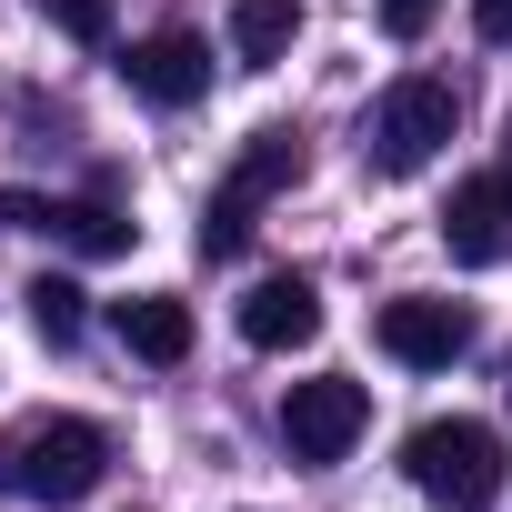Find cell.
Segmentation results:
<instances>
[{"mask_svg": "<svg viewBox=\"0 0 512 512\" xmlns=\"http://www.w3.org/2000/svg\"><path fill=\"white\" fill-rule=\"evenodd\" d=\"M101 472H111V432L81 412H41L0 442V492H21V502H91Z\"/></svg>", "mask_w": 512, "mask_h": 512, "instance_id": "obj_1", "label": "cell"}, {"mask_svg": "<svg viewBox=\"0 0 512 512\" xmlns=\"http://www.w3.org/2000/svg\"><path fill=\"white\" fill-rule=\"evenodd\" d=\"M402 472H412V492L422 502H442V512H492V492H502V432L492 422H422L412 442H402Z\"/></svg>", "mask_w": 512, "mask_h": 512, "instance_id": "obj_2", "label": "cell"}, {"mask_svg": "<svg viewBox=\"0 0 512 512\" xmlns=\"http://www.w3.org/2000/svg\"><path fill=\"white\" fill-rule=\"evenodd\" d=\"M452 121H462V101H452V81H392L382 101H372V121H362V161L382 171V181H412L442 141H452Z\"/></svg>", "mask_w": 512, "mask_h": 512, "instance_id": "obj_3", "label": "cell"}, {"mask_svg": "<svg viewBox=\"0 0 512 512\" xmlns=\"http://www.w3.org/2000/svg\"><path fill=\"white\" fill-rule=\"evenodd\" d=\"M292 181H302V141H292V131H251L241 161H231V181H221L211 211H201V251L231 262V251L251 241V211H262L272 191H292Z\"/></svg>", "mask_w": 512, "mask_h": 512, "instance_id": "obj_4", "label": "cell"}, {"mask_svg": "<svg viewBox=\"0 0 512 512\" xmlns=\"http://www.w3.org/2000/svg\"><path fill=\"white\" fill-rule=\"evenodd\" d=\"M362 422H372V392L362 382H342V372H322V382H292V402H282V442H292V462H342L352 442H362Z\"/></svg>", "mask_w": 512, "mask_h": 512, "instance_id": "obj_5", "label": "cell"}, {"mask_svg": "<svg viewBox=\"0 0 512 512\" xmlns=\"http://www.w3.org/2000/svg\"><path fill=\"white\" fill-rule=\"evenodd\" d=\"M382 352L402 362V372H452L462 352H472V312L462 302H432V292H402V302H382Z\"/></svg>", "mask_w": 512, "mask_h": 512, "instance_id": "obj_6", "label": "cell"}, {"mask_svg": "<svg viewBox=\"0 0 512 512\" xmlns=\"http://www.w3.org/2000/svg\"><path fill=\"white\" fill-rule=\"evenodd\" d=\"M442 251L452 262H502L512 251V171H472L442 201Z\"/></svg>", "mask_w": 512, "mask_h": 512, "instance_id": "obj_7", "label": "cell"}, {"mask_svg": "<svg viewBox=\"0 0 512 512\" xmlns=\"http://www.w3.org/2000/svg\"><path fill=\"white\" fill-rule=\"evenodd\" d=\"M121 81H131L141 101L181 111V101H201V91H211V41H201V31H151V41H131V51H121Z\"/></svg>", "mask_w": 512, "mask_h": 512, "instance_id": "obj_8", "label": "cell"}, {"mask_svg": "<svg viewBox=\"0 0 512 512\" xmlns=\"http://www.w3.org/2000/svg\"><path fill=\"white\" fill-rule=\"evenodd\" d=\"M312 332H322V292H312L302 272H272V282L241 292V342H251V352H302Z\"/></svg>", "mask_w": 512, "mask_h": 512, "instance_id": "obj_9", "label": "cell"}, {"mask_svg": "<svg viewBox=\"0 0 512 512\" xmlns=\"http://www.w3.org/2000/svg\"><path fill=\"white\" fill-rule=\"evenodd\" d=\"M111 332L141 352V362H191V302L171 292H141V302H111Z\"/></svg>", "mask_w": 512, "mask_h": 512, "instance_id": "obj_10", "label": "cell"}, {"mask_svg": "<svg viewBox=\"0 0 512 512\" xmlns=\"http://www.w3.org/2000/svg\"><path fill=\"white\" fill-rule=\"evenodd\" d=\"M302 31V0H231V61L241 71H272Z\"/></svg>", "mask_w": 512, "mask_h": 512, "instance_id": "obj_11", "label": "cell"}, {"mask_svg": "<svg viewBox=\"0 0 512 512\" xmlns=\"http://www.w3.org/2000/svg\"><path fill=\"white\" fill-rule=\"evenodd\" d=\"M21 312H31V332L61 352V342H81V322H91V302H81V282H61V272H41L31 292H21Z\"/></svg>", "mask_w": 512, "mask_h": 512, "instance_id": "obj_12", "label": "cell"}, {"mask_svg": "<svg viewBox=\"0 0 512 512\" xmlns=\"http://www.w3.org/2000/svg\"><path fill=\"white\" fill-rule=\"evenodd\" d=\"M61 241L81 251V262H121V251H131V221H121L111 201H71V211H61Z\"/></svg>", "mask_w": 512, "mask_h": 512, "instance_id": "obj_13", "label": "cell"}, {"mask_svg": "<svg viewBox=\"0 0 512 512\" xmlns=\"http://www.w3.org/2000/svg\"><path fill=\"white\" fill-rule=\"evenodd\" d=\"M31 11H41L51 31H71L81 51H101V41H111V0H31Z\"/></svg>", "mask_w": 512, "mask_h": 512, "instance_id": "obj_14", "label": "cell"}, {"mask_svg": "<svg viewBox=\"0 0 512 512\" xmlns=\"http://www.w3.org/2000/svg\"><path fill=\"white\" fill-rule=\"evenodd\" d=\"M432 11H442V0H382V31H392V41H422Z\"/></svg>", "mask_w": 512, "mask_h": 512, "instance_id": "obj_15", "label": "cell"}, {"mask_svg": "<svg viewBox=\"0 0 512 512\" xmlns=\"http://www.w3.org/2000/svg\"><path fill=\"white\" fill-rule=\"evenodd\" d=\"M472 31L482 41H512V0H472Z\"/></svg>", "mask_w": 512, "mask_h": 512, "instance_id": "obj_16", "label": "cell"}, {"mask_svg": "<svg viewBox=\"0 0 512 512\" xmlns=\"http://www.w3.org/2000/svg\"><path fill=\"white\" fill-rule=\"evenodd\" d=\"M502 392H512V362H502Z\"/></svg>", "mask_w": 512, "mask_h": 512, "instance_id": "obj_17", "label": "cell"}]
</instances>
